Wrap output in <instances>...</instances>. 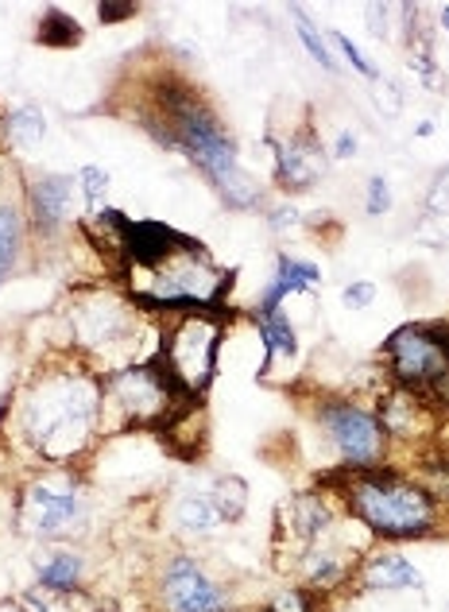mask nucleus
Returning <instances> with one entry per match:
<instances>
[{"label":"nucleus","mask_w":449,"mask_h":612,"mask_svg":"<svg viewBox=\"0 0 449 612\" xmlns=\"http://www.w3.org/2000/svg\"><path fill=\"white\" fill-rule=\"evenodd\" d=\"M148 125L156 128L159 140L179 148L210 179L213 191L221 194V202L229 210H256L264 202L256 175L240 168L237 140L197 89L163 82L156 94V117Z\"/></svg>","instance_id":"f257e3e1"},{"label":"nucleus","mask_w":449,"mask_h":612,"mask_svg":"<svg viewBox=\"0 0 449 612\" xmlns=\"http://www.w3.org/2000/svg\"><path fill=\"white\" fill-rule=\"evenodd\" d=\"M105 384L86 368H43L24 391L17 427L43 462L66 470L101 430Z\"/></svg>","instance_id":"f03ea898"},{"label":"nucleus","mask_w":449,"mask_h":612,"mask_svg":"<svg viewBox=\"0 0 449 612\" xmlns=\"http://www.w3.org/2000/svg\"><path fill=\"white\" fill-rule=\"evenodd\" d=\"M143 276V283L132 291L136 307L163 314H197V311H217L225 294H229L233 271H221L210 260V253L202 248V240H194L182 253L167 256L156 268L136 271Z\"/></svg>","instance_id":"7ed1b4c3"},{"label":"nucleus","mask_w":449,"mask_h":612,"mask_svg":"<svg viewBox=\"0 0 449 612\" xmlns=\"http://www.w3.org/2000/svg\"><path fill=\"white\" fill-rule=\"evenodd\" d=\"M345 501L349 512L379 539H418L430 532L434 516H438L423 485H403L392 473L364 470L345 485Z\"/></svg>","instance_id":"20e7f679"},{"label":"nucleus","mask_w":449,"mask_h":612,"mask_svg":"<svg viewBox=\"0 0 449 612\" xmlns=\"http://www.w3.org/2000/svg\"><path fill=\"white\" fill-rule=\"evenodd\" d=\"M186 404L167 368L159 365H120L105 380V404H101V427L109 422L113 430L128 427H163L179 407Z\"/></svg>","instance_id":"39448f33"},{"label":"nucleus","mask_w":449,"mask_h":612,"mask_svg":"<svg viewBox=\"0 0 449 612\" xmlns=\"http://www.w3.org/2000/svg\"><path fill=\"white\" fill-rule=\"evenodd\" d=\"M221 326L217 311H197L179 314L167 337L159 342V365L174 380V388L186 399L202 396L210 388L213 373H217V353H221Z\"/></svg>","instance_id":"423d86ee"},{"label":"nucleus","mask_w":449,"mask_h":612,"mask_svg":"<svg viewBox=\"0 0 449 612\" xmlns=\"http://www.w3.org/2000/svg\"><path fill=\"white\" fill-rule=\"evenodd\" d=\"M20 532L32 535L40 543L66 539L71 532H78L86 519V488L71 470H55L47 465L43 477H35L32 485L20 493Z\"/></svg>","instance_id":"0eeeda50"},{"label":"nucleus","mask_w":449,"mask_h":612,"mask_svg":"<svg viewBox=\"0 0 449 612\" xmlns=\"http://www.w3.org/2000/svg\"><path fill=\"white\" fill-rule=\"evenodd\" d=\"M318 427H322L325 442L341 458V465L353 473L376 470L379 458L387 450V430L372 411H364L353 399H330L318 407Z\"/></svg>","instance_id":"6e6552de"},{"label":"nucleus","mask_w":449,"mask_h":612,"mask_svg":"<svg viewBox=\"0 0 449 612\" xmlns=\"http://www.w3.org/2000/svg\"><path fill=\"white\" fill-rule=\"evenodd\" d=\"M384 357L403 388H434L449 373V330L438 326V322L403 326L387 337Z\"/></svg>","instance_id":"1a4fd4ad"},{"label":"nucleus","mask_w":449,"mask_h":612,"mask_svg":"<svg viewBox=\"0 0 449 612\" xmlns=\"http://www.w3.org/2000/svg\"><path fill=\"white\" fill-rule=\"evenodd\" d=\"M71 330L82 350L101 353V357L128 350L136 345V302L117 299L109 291L82 294L71 311Z\"/></svg>","instance_id":"9d476101"},{"label":"nucleus","mask_w":449,"mask_h":612,"mask_svg":"<svg viewBox=\"0 0 449 612\" xmlns=\"http://www.w3.org/2000/svg\"><path fill=\"white\" fill-rule=\"evenodd\" d=\"M159 601L163 612H229V597L210 573L202 570V562H194L190 555H174L163 566V581H159Z\"/></svg>","instance_id":"9b49d317"},{"label":"nucleus","mask_w":449,"mask_h":612,"mask_svg":"<svg viewBox=\"0 0 449 612\" xmlns=\"http://www.w3.org/2000/svg\"><path fill=\"white\" fill-rule=\"evenodd\" d=\"M276 155V183L284 191H310L330 168V151L314 136V128H299L287 140H268Z\"/></svg>","instance_id":"f8f14e48"},{"label":"nucleus","mask_w":449,"mask_h":612,"mask_svg":"<svg viewBox=\"0 0 449 612\" xmlns=\"http://www.w3.org/2000/svg\"><path fill=\"white\" fill-rule=\"evenodd\" d=\"M78 175H35L24 186V214L32 222L35 233L55 237L58 229H66L74 217V202H78Z\"/></svg>","instance_id":"ddd939ff"},{"label":"nucleus","mask_w":449,"mask_h":612,"mask_svg":"<svg viewBox=\"0 0 449 612\" xmlns=\"http://www.w3.org/2000/svg\"><path fill=\"white\" fill-rule=\"evenodd\" d=\"M190 245H194V237L171 229L167 222H132V217H125L117 233V253L125 256V264L132 271L156 268L167 256L182 253V248H190Z\"/></svg>","instance_id":"4468645a"},{"label":"nucleus","mask_w":449,"mask_h":612,"mask_svg":"<svg viewBox=\"0 0 449 612\" xmlns=\"http://www.w3.org/2000/svg\"><path fill=\"white\" fill-rule=\"evenodd\" d=\"M314 287H322V268H318V264L279 253L276 276L268 279V287H264L260 307H256V311H279L291 294H307V291H314Z\"/></svg>","instance_id":"2eb2a0df"},{"label":"nucleus","mask_w":449,"mask_h":612,"mask_svg":"<svg viewBox=\"0 0 449 612\" xmlns=\"http://www.w3.org/2000/svg\"><path fill=\"white\" fill-rule=\"evenodd\" d=\"M284 519L287 532L302 543H318L322 535H330L333 527V512L325 504L322 493H295L291 501L284 504Z\"/></svg>","instance_id":"dca6fc26"},{"label":"nucleus","mask_w":449,"mask_h":612,"mask_svg":"<svg viewBox=\"0 0 449 612\" xmlns=\"http://www.w3.org/2000/svg\"><path fill=\"white\" fill-rule=\"evenodd\" d=\"M253 326L260 334L264 345V365L271 368L276 361H295L299 357V334H295V322L284 311H253Z\"/></svg>","instance_id":"f3484780"},{"label":"nucleus","mask_w":449,"mask_h":612,"mask_svg":"<svg viewBox=\"0 0 449 612\" xmlns=\"http://www.w3.org/2000/svg\"><path fill=\"white\" fill-rule=\"evenodd\" d=\"M28 248V214L17 202L0 198V283L17 276Z\"/></svg>","instance_id":"a211bd4d"},{"label":"nucleus","mask_w":449,"mask_h":612,"mask_svg":"<svg viewBox=\"0 0 449 612\" xmlns=\"http://www.w3.org/2000/svg\"><path fill=\"white\" fill-rule=\"evenodd\" d=\"M361 586L364 589H423V573L407 562L403 555H372L361 566Z\"/></svg>","instance_id":"6ab92c4d"},{"label":"nucleus","mask_w":449,"mask_h":612,"mask_svg":"<svg viewBox=\"0 0 449 612\" xmlns=\"http://www.w3.org/2000/svg\"><path fill=\"white\" fill-rule=\"evenodd\" d=\"M171 524H174V532L186 535V539H210V535L221 532V524H225V519L217 516V508H213L210 496L186 493V496H179V501H174Z\"/></svg>","instance_id":"aec40b11"},{"label":"nucleus","mask_w":449,"mask_h":612,"mask_svg":"<svg viewBox=\"0 0 449 612\" xmlns=\"http://www.w3.org/2000/svg\"><path fill=\"white\" fill-rule=\"evenodd\" d=\"M0 132H4V143L17 151H32L43 143L47 136V117H43L40 105H17L0 117Z\"/></svg>","instance_id":"412c9836"},{"label":"nucleus","mask_w":449,"mask_h":612,"mask_svg":"<svg viewBox=\"0 0 449 612\" xmlns=\"http://www.w3.org/2000/svg\"><path fill=\"white\" fill-rule=\"evenodd\" d=\"M40 589L43 593H74L82 586V555L74 550H55L40 562Z\"/></svg>","instance_id":"4be33fe9"},{"label":"nucleus","mask_w":449,"mask_h":612,"mask_svg":"<svg viewBox=\"0 0 449 612\" xmlns=\"http://www.w3.org/2000/svg\"><path fill=\"white\" fill-rule=\"evenodd\" d=\"M35 40H40L43 47H58V51L78 47V43H82V24L71 17V12L47 9V12H43V20H40V28H35Z\"/></svg>","instance_id":"5701e85b"},{"label":"nucleus","mask_w":449,"mask_h":612,"mask_svg":"<svg viewBox=\"0 0 449 612\" xmlns=\"http://www.w3.org/2000/svg\"><path fill=\"white\" fill-rule=\"evenodd\" d=\"M302 578L314 589H333L341 578H345V562L338 558V550L330 547H310L302 555Z\"/></svg>","instance_id":"b1692460"},{"label":"nucleus","mask_w":449,"mask_h":612,"mask_svg":"<svg viewBox=\"0 0 449 612\" xmlns=\"http://www.w3.org/2000/svg\"><path fill=\"white\" fill-rule=\"evenodd\" d=\"M213 508H217V516L225 519V524H237L240 516H245L248 508V485L240 477H217L213 481V493H210Z\"/></svg>","instance_id":"393cba45"},{"label":"nucleus","mask_w":449,"mask_h":612,"mask_svg":"<svg viewBox=\"0 0 449 612\" xmlns=\"http://www.w3.org/2000/svg\"><path fill=\"white\" fill-rule=\"evenodd\" d=\"M291 17H295V32H299V40H302V47H307V55L314 58L322 71L338 74V58H333V51H330V43H325V35L318 32L314 24H310V17L302 9H291Z\"/></svg>","instance_id":"a878e982"},{"label":"nucleus","mask_w":449,"mask_h":612,"mask_svg":"<svg viewBox=\"0 0 449 612\" xmlns=\"http://www.w3.org/2000/svg\"><path fill=\"white\" fill-rule=\"evenodd\" d=\"M78 194L82 202H86V217L97 214V210H105V194H109V171L105 168H82L78 171Z\"/></svg>","instance_id":"bb28decb"},{"label":"nucleus","mask_w":449,"mask_h":612,"mask_svg":"<svg viewBox=\"0 0 449 612\" xmlns=\"http://www.w3.org/2000/svg\"><path fill=\"white\" fill-rule=\"evenodd\" d=\"M325 43H330V51H338V55L345 58V63L353 66V71L361 74V78H368V82H376V78H379L376 66H372L368 58L361 55V47H356V43L349 40L345 32H325Z\"/></svg>","instance_id":"cd10ccee"},{"label":"nucleus","mask_w":449,"mask_h":612,"mask_svg":"<svg viewBox=\"0 0 449 612\" xmlns=\"http://www.w3.org/2000/svg\"><path fill=\"white\" fill-rule=\"evenodd\" d=\"M426 214L430 217H449V168H441L438 175H434L430 191H426Z\"/></svg>","instance_id":"c85d7f7f"},{"label":"nucleus","mask_w":449,"mask_h":612,"mask_svg":"<svg viewBox=\"0 0 449 612\" xmlns=\"http://www.w3.org/2000/svg\"><path fill=\"white\" fill-rule=\"evenodd\" d=\"M387 210H392V186H387V179L372 175L368 179V191H364V214L384 217Z\"/></svg>","instance_id":"c756f323"},{"label":"nucleus","mask_w":449,"mask_h":612,"mask_svg":"<svg viewBox=\"0 0 449 612\" xmlns=\"http://www.w3.org/2000/svg\"><path fill=\"white\" fill-rule=\"evenodd\" d=\"M372 101H376L379 112H387V117H399L403 112V89L395 86V82H387V78H376L372 82Z\"/></svg>","instance_id":"7c9ffc66"},{"label":"nucleus","mask_w":449,"mask_h":612,"mask_svg":"<svg viewBox=\"0 0 449 612\" xmlns=\"http://www.w3.org/2000/svg\"><path fill=\"white\" fill-rule=\"evenodd\" d=\"M264 612H314V604H310V593H302V589H279L276 601Z\"/></svg>","instance_id":"2f4dec72"},{"label":"nucleus","mask_w":449,"mask_h":612,"mask_svg":"<svg viewBox=\"0 0 449 612\" xmlns=\"http://www.w3.org/2000/svg\"><path fill=\"white\" fill-rule=\"evenodd\" d=\"M341 302H345L349 311H364V307L376 302V287L372 283H349L345 291H341Z\"/></svg>","instance_id":"473e14b6"},{"label":"nucleus","mask_w":449,"mask_h":612,"mask_svg":"<svg viewBox=\"0 0 449 612\" xmlns=\"http://www.w3.org/2000/svg\"><path fill=\"white\" fill-rule=\"evenodd\" d=\"M392 4H368L364 9V20H368V32L376 35V40H387L392 35V28H387V17H392Z\"/></svg>","instance_id":"72a5a7b5"},{"label":"nucleus","mask_w":449,"mask_h":612,"mask_svg":"<svg viewBox=\"0 0 449 612\" xmlns=\"http://www.w3.org/2000/svg\"><path fill=\"white\" fill-rule=\"evenodd\" d=\"M268 225L276 233H291V229H299V225H302V214L295 206H276L268 214Z\"/></svg>","instance_id":"f704fd0d"},{"label":"nucleus","mask_w":449,"mask_h":612,"mask_svg":"<svg viewBox=\"0 0 449 612\" xmlns=\"http://www.w3.org/2000/svg\"><path fill=\"white\" fill-rule=\"evenodd\" d=\"M136 4H97V20L101 24H120V20H132L136 17Z\"/></svg>","instance_id":"c9c22d12"},{"label":"nucleus","mask_w":449,"mask_h":612,"mask_svg":"<svg viewBox=\"0 0 449 612\" xmlns=\"http://www.w3.org/2000/svg\"><path fill=\"white\" fill-rule=\"evenodd\" d=\"M356 148H361L356 132H338V140H333V148H330V160H353Z\"/></svg>","instance_id":"e433bc0d"},{"label":"nucleus","mask_w":449,"mask_h":612,"mask_svg":"<svg viewBox=\"0 0 449 612\" xmlns=\"http://www.w3.org/2000/svg\"><path fill=\"white\" fill-rule=\"evenodd\" d=\"M426 493H430V501H434V496H446V501H449V462H438V465H434Z\"/></svg>","instance_id":"4c0bfd02"},{"label":"nucleus","mask_w":449,"mask_h":612,"mask_svg":"<svg viewBox=\"0 0 449 612\" xmlns=\"http://www.w3.org/2000/svg\"><path fill=\"white\" fill-rule=\"evenodd\" d=\"M430 391H434V399H438V404H441V407H449V373H446V376H441V380H438V384H434V388H430Z\"/></svg>","instance_id":"58836bf2"},{"label":"nucleus","mask_w":449,"mask_h":612,"mask_svg":"<svg viewBox=\"0 0 449 612\" xmlns=\"http://www.w3.org/2000/svg\"><path fill=\"white\" fill-rule=\"evenodd\" d=\"M0 612H28L20 601H0Z\"/></svg>","instance_id":"ea45409f"},{"label":"nucleus","mask_w":449,"mask_h":612,"mask_svg":"<svg viewBox=\"0 0 449 612\" xmlns=\"http://www.w3.org/2000/svg\"><path fill=\"white\" fill-rule=\"evenodd\" d=\"M434 128H438V125H434V120H423V125H418V128H415V136H430V132H434Z\"/></svg>","instance_id":"a19ab883"},{"label":"nucleus","mask_w":449,"mask_h":612,"mask_svg":"<svg viewBox=\"0 0 449 612\" xmlns=\"http://www.w3.org/2000/svg\"><path fill=\"white\" fill-rule=\"evenodd\" d=\"M438 20H441V28L449 32V4H441V12H438Z\"/></svg>","instance_id":"79ce46f5"}]
</instances>
